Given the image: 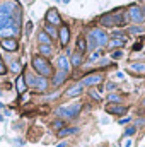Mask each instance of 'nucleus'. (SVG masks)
Segmentation results:
<instances>
[{"instance_id": "f257e3e1", "label": "nucleus", "mask_w": 145, "mask_h": 147, "mask_svg": "<svg viewBox=\"0 0 145 147\" xmlns=\"http://www.w3.org/2000/svg\"><path fill=\"white\" fill-rule=\"evenodd\" d=\"M3 29H12L19 34L21 29V7L15 0H7L0 3V33Z\"/></svg>"}, {"instance_id": "f03ea898", "label": "nucleus", "mask_w": 145, "mask_h": 147, "mask_svg": "<svg viewBox=\"0 0 145 147\" xmlns=\"http://www.w3.org/2000/svg\"><path fill=\"white\" fill-rule=\"evenodd\" d=\"M33 69H34L41 77H48V75L53 74V69H51L50 62H48L46 58H43V57H34V58H33Z\"/></svg>"}, {"instance_id": "7ed1b4c3", "label": "nucleus", "mask_w": 145, "mask_h": 147, "mask_svg": "<svg viewBox=\"0 0 145 147\" xmlns=\"http://www.w3.org/2000/svg\"><path fill=\"white\" fill-rule=\"evenodd\" d=\"M79 111H80V105H72V106H60L55 113L56 116H62V118H73L79 115Z\"/></svg>"}, {"instance_id": "20e7f679", "label": "nucleus", "mask_w": 145, "mask_h": 147, "mask_svg": "<svg viewBox=\"0 0 145 147\" xmlns=\"http://www.w3.org/2000/svg\"><path fill=\"white\" fill-rule=\"evenodd\" d=\"M128 16H130V19L133 21V22H144V19H145V14H144V10L138 7V5H132L130 9H128Z\"/></svg>"}, {"instance_id": "39448f33", "label": "nucleus", "mask_w": 145, "mask_h": 147, "mask_svg": "<svg viewBox=\"0 0 145 147\" xmlns=\"http://www.w3.org/2000/svg\"><path fill=\"white\" fill-rule=\"evenodd\" d=\"M91 34L96 38V41H97V45H99V46L108 45V34H106L104 31H101V29H94V31H91Z\"/></svg>"}, {"instance_id": "423d86ee", "label": "nucleus", "mask_w": 145, "mask_h": 147, "mask_svg": "<svg viewBox=\"0 0 145 147\" xmlns=\"http://www.w3.org/2000/svg\"><path fill=\"white\" fill-rule=\"evenodd\" d=\"M46 21H48V24H51V26H53V24L56 26V24H60V22H62L60 14H58L55 9H50V10L46 12Z\"/></svg>"}, {"instance_id": "0eeeda50", "label": "nucleus", "mask_w": 145, "mask_h": 147, "mask_svg": "<svg viewBox=\"0 0 145 147\" xmlns=\"http://www.w3.org/2000/svg\"><path fill=\"white\" fill-rule=\"evenodd\" d=\"M103 80V75L101 74H94V75H87L82 79V86H96Z\"/></svg>"}, {"instance_id": "6e6552de", "label": "nucleus", "mask_w": 145, "mask_h": 147, "mask_svg": "<svg viewBox=\"0 0 145 147\" xmlns=\"http://www.w3.org/2000/svg\"><path fill=\"white\" fill-rule=\"evenodd\" d=\"M2 48L7 50V51H15L17 50V41L14 38H5V39H2Z\"/></svg>"}, {"instance_id": "1a4fd4ad", "label": "nucleus", "mask_w": 145, "mask_h": 147, "mask_svg": "<svg viewBox=\"0 0 145 147\" xmlns=\"http://www.w3.org/2000/svg\"><path fill=\"white\" fill-rule=\"evenodd\" d=\"M106 110L111 115H123V113H126L125 106H119V105H114V103H109L108 106H106Z\"/></svg>"}, {"instance_id": "9d476101", "label": "nucleus", "mask_w": 145, "mask_h": 147, "mask_svg": "<svg viewBox=\"0 0 145 147\" xmlns=\"http://www.w3.org/2000/svg\"><path fill=\"white\" fill-rule=\"evenodd\" d=\"M58 36H60V43H62L63 46H67V43H68V38H70L68 26H62V28H60V33H58Z\"/></svg>"}, {"instance_id": "9b49d317", "label": "nucleus", "mask_w": 145, "mask_h": 147, "mask_svg": "<svg viewBox=\"0 0 145 147\" xmlns=\"http://www.w3.org/2000/svg\"><path fill=\"white\" fill-rule=\"evenodd\" d=\"M101 24L106 26V28H113V26H116V22H114V14H104V16L101 17Z\"/></svg>"}, {"instance_id": "f8f14e48", "label": "nucleus", "mask_w": 145, "mask_h": 147, "mask_svg": "<svg viewBox=\"0 0 145 147\" xmlns=\"http://www.w3.org/2000/svg\"><path fill=\"white\" fill-rule=\"evenodd\" d=\"M56 65H58V67H60V70H63V72H68V70H70V62H68V58H67V57H58Z\"/></svg>"}, {"instance_id": "ddd939ff", "label": "nucleus", "mask_w": 145, "mask_h": 147, "mask_svg": "<svg viewBox=\"0 0 145 147\" xmlns=\"http://www.w3.org/2000/svg\"><path fill=\"white\" fill-rule=\"evenodd\" d=\"M65 79H67V72H63V70H60L58 74H55V77H53V86H55V87H58V86H62V84L65 82Z\"/></svg>"}, {"instance_id": "4468645a", "label": "nucleus", "mask_w": 145, "mask_h": 147, "mask_svg": "<svg viewBox=\"0 0 145 147\" xmlns=\"http://www.w3.org/2000/svg\"><path fill=\"white\" fill-rule=\"evenodd\" d=\"M82 91H84V86H82V84H77V86H73L72 89H68V91H67V96H68V98L80 96V94H82Z\"/></svg>"}, {"instance_id": "2eb2a0df", "label": "nucleus", "mask_w": 145, "mask_h": 147, "mask_svg": "<svg viewBox=\"0 0 145 147\" xmlns=\"http://www.w3.org/2000/svg\"><path fill=\"white\" fill-rule=\"evenodd\" d=\"M24 80H26V79H24V75H19V77H17V80H15V87H17V92H19V94L26 91V82H24Z\"/></svg>"}, {"instance_id": "dca6fc26", "label": "nucleus", "mask_w": 145, "mask_h": 147, "mask_svg": "<svg viewBox=\"0 0 145 147\" xmlns=\"http://www.w3.org/2000/svg\"><path fill=\"white\" fill-rule=\"evenodd\" d=\"M34 87H36V89H39V91H44V89L48 87V80H46L44 77H38Z\"/></svg>"}, {"instance_id": "f3484780", "label": "nucleus", "mask_w": 145, "mask_h": 147, "mask_svg": "<svg viewBox=\"0 0 145 147\" xmlns=\"http://www.w3.org/2000/svg\"><path fill=\"white\" fill-rule=\"evenodd\" d=\"M126 43V39H123V38H114L113 41H109V48H116V46H123Z\"/></svg>"}, {"instance_id": "a211bd4d", "label": "nucleus", "mask_w": 145, "mask_h": 147, "mask_svg": "<svg viewBox=\"0 0 145 147\" xmlns=\"http://www.w3.org/2000/svg\"><path fill=\"white\" fill-rule=\"evenodd\" d=\"M79 130L77 128H62L58 130V137H65V135H72V134H77Z\"/></svg>"}, {"instance_id": "6ab92c4d", "label": "nucleus", "mask_w": 145, "mask_h": 147, "mask_svg": "<svg viewBox=\"0 0 145 147\" xmlns=\"http://www.w3.org/2000/svg\"><path fill=\"white\" fill-rule=\"evenodd\" d=\"M77 48H79V53L84 55V51L87 50V45H85V39H84V38H79V39H77Z\"/></svg>"}, {"instance_id": "aec40b11", "label": "nucleus", "mask_w": 145, "mask_h": 147, "mask_svg": "<svg viewBox=\"0 0 145 147\" xmlns=\"http://www.w3.org/2000/svg\"><path fill=\"white\" fill-rule=\"evenodd\" d=\"M80 63H82V53H79V51H77V53H73V55H72V65L79 67Z\"/></svg>"}, {"instance_id": "412c9836", "label": "nucleus", "mask_w": 145, "mask_h": 147, "mask_svg": "<svg viewBox=\"0 0 145 147\" xmlns=\"http://www.w3.org/2000/svg\"><path fill=\"white\" fill-rule=\"evenodd\" d=\"M38 39H39V45H50V43H51V41H50V36H48L46 33H39Z\"/></svg>"}, {"instance_id": "4be33fe9", "label": "nucleus", "mask_w": 145, "mask_h": 147, "mask_svg": "<svg viewBox=\"0 0 145 147\" xmlns=\"http://www.w3.org/2000/svg\"><path fill=\"white\" fill-rule=\"evenodd\" d=\"M44 33H46L50 38H55V36H56V31H55V28H53L51 24H46V26H44Z\"/></svg>"}, {"instance_id": "5701e85b", "label": "nucleus", "mask_w": 145, "mask_h": 147, "mask_svg": "<svg viewBox=\"0 0 145 147\" xmlns=\"http://www.w3.org/2000/svg\"><path fill=\"white\" fill-rule=\"evenodd\" d=\"M130 69H132L133 72H145V65L144 63H132Z\"/></svg>"}, {"instance_id": "b1692460", "label": "nucleus", "mask_w": 145, "mask_h": 147, "mask_svg": "<svg viewBox=\"0 0 145 147\" xmlns=\"http://www.w3.org/2000/svg\"><path fill=\"white\" fill-rule=\"evenodd\" d=\"M39 51H41L43 55H50V53H51V46H50V45H41V46H39Z\"/></svg>"}, {"instance_id": "393cba45", "label": "nucleus", "mask_w": 145, "mask_h": 147, "mask_svg": "<svg viewBox=\"0 0 145 147\" xmlns=\"http://www.w3.org/2000/svg\"><path fill=\"white\" fill-rule=\"evenodd\" d=\"M24 79L28 80V84H29V86H33V87H34V84H36V79H38V77H33L31 74H28V75H26Z\"/></svg>"}, {"instance_id": "a878e982", "label": "nucleus", "mask_w": 145, "mask_h": 147, "mask_svg": "<svg viewBox=\"0 0 145 147\" xmlns=\"http://www.w3.org/2000/svg\"><path fill=\"white\" fill-rule=\"evenodd\" d=\"M10 70H12V72H19V70H21L19 62H14V60H12V62H10Z\"/></svg>"}, {"instance_id": "bb28decb", "label": "nucleus", "mask_w": 145, "mask_h": 147, "mask_svg": "<svg viewBox=\"0 0 145 147\" xmlns=\"http://www.w3.org/2000/svg\"><path fill=\"white\" fill-rule=\"evenodd\" d=\"M108 99L111 101V103H114V105H118V103L121 101V98H119L118 94H109V98H108Z\"/></svg>"}, {"instance_id": "cd10ccee", "label": "nucleus", "mask_w": 145, "mask_h": 147, "mask_svg": "<svg viewBox=\"0 0 145 147\" xmlns=\"http://www.w3.org/2000/svg\"><path fill=\"white\" fill-rule=\"evenodd\" d=\"M96 46H99L97 41H96V38L92 36V34H89V48H96Z\"/></svg>"}, {"instance_id": "c85d7f7f", "label": "nucleus", "mask_w": 145, "mask_h": 147, "mask_svg": "<svg viewBox=\"0 0 145 147\" xmlns=\"http://www.w3.org/2000/svg\"><path fill=\"white\" fill-rule=\"evenodd\" d=\"M62 127H63V121H62V120H56V121L53 123V128H56V130H62Z\"/></svg>"}, {"instance_id": "c756f323", "label": "nucleus", "mask_w": 145, "mask_h": 147, "mask_svg": "<svg viewBox=\"0 0 145 147\" xmlns=\"http://www.w3.org/2000/svg\"><path fill=\"white\" fill-rule=\"evenodd\" d=\"M130 33H132V34H140V33H142V28H137V26H135V28H130Z\"/></svg>"}, {"instance_id": "7c9ffc66", "label": "nucleus", "mask_w": 145, "mask_h": 147, "mask_svg": "<svg viewBox=\"0 0 145 147\" xmlns=\"http://www.w3.org/2000/svg\"><path fill=\"white\" fill-rule=\"evenodd\" d=\"M3 74H7V67H5V63L0 60V75H3Z\"/></svg>"}, {"instance_id": "2f4dec72", "label": "nucleus", "mask_w": 145, "mask_h": 147, "mask_svg": "<svg viewBox=\"0 0 145 147\" xmlns=\"http://www.w3.org/2000/svg\"><path fill=\"white\" fill-rule=\"evenodd\" d=\"M99 57H101V51H94V53H92V57H91V62H96Z\"/></svg>"}, {"instance_id": "473e14b6", "label": "nucleus", "mask_w": 145, "mask_h": 147, "mask_svg": "<svg viewBox=\"0 0 145 147\" xmlns=\"http://www.w3.org/2000/svg\"><path fill=\"white\" fill-rule=\"evenodd\" d=\"M31 29H33V24H31V22H28V26H26V34H28V36L31 34Z\"/></svg>"}, {"instance_id": "72a5a7b5", "label": "nucleus", "mask_w": 145, "mask_h": 147, "mask_svg": "<svg viewBox=\"0 0 145 147\" xmlns=\"http://www.w3.org/2000/svg\"><path fill=\"white\" fill-rule=\"evenodd\" d=\"M91 96H92V98H94L96 101H99V99H101V96H99V92H96V91H92V92H91Z\"/></svg>"}, {"instance_id": "f704fd0d", "label": "nucleus", "mask_w": 145, "mask_h": 147, "mask_svg": "<svg viewBox=\"0 0 145 147\" xmlns=\"http://www.w3.org/2000/svg\"><path fill=\"white\" fill-rule=\"evenodd\" d=\"M135 134V127H130L128 130H126V135H133Z\"/></svg>"}, {"instance_id": "c9c22d12", "label": "nucleus", "mask_w": 145, "mask_h": 147, "mask_svg": "<svg viewBox=\"0 0 145 147\" xmlns=\"http://www.w3.org/2000/svg\"><path fill=\"white\" fill-rule=\"evenodd\" d=\"M106 89H108V91H114V89H116V84H108Z\"/></svg>"}, {"instance_id": "e433bc0d", "label": "nucleus", "mask_w": 145, "mask_h": 147, "mask_svg": "<svg viewBox=\"0 0 145 147\" xmlns=\"http://www.w3.org/2000/svg\"><path fill=\"white\" fill-rule=\"evenodd\" d=\"M121 55H123L121 51H114V53H113V58H121Z\"/></svg>"}, {"instance_id": "4c0bfd02", "label": "nucleus", "mask_w": 145, "mask_h": 147, "mask_svg": "<svg viewBox=\"0 0 145 147\" xmlns=\"http://www.w3.org/2000/svg\"><path fill=\"white\" fill-rule=\"evenodd\" d=\"M128 121H130V118H121V120H119L118 123H121V125H125V123H128Z\"/></svg>"}, {"instance_id": "58836bf2", "label": "nucleus", "mask_w": 145, "mask_h": 147, "mask_svg": "<svg viewBox=\"0 0 145 147\" xmlns=\"http://www.w3.org/2000/svg\"><path fill=\"white\" fill-rule=\"evenodd\" d=\"M140 48H142V43H137V45L133 46V50H140Z\"/></svg>"}, {"instance_id": "ea45409f", "label": "nucleus", "mask_w": 145, "mask_h": 147, "mask_svg": "<svg viewBox=\"0 0 145 147\" xmlns=\"http://www.w3.org/2000/svg\"><path fill=\"white\" fill-rule=\"evenodd\" d=\"M125 147H132V140H128V142L125 144Z\"/></svg>"}, {"instance_id": "a19ab883", "label": "nucleus", "mask_w": 145, "mask_h": 147, "mask_svg": "<svg viewBox=\"0 0 145 147\" xmlns=\"http://www.w3.org/2000/svg\"><path fill=\"white\" fill-rule=\"evenodd\" d=\"M56 147H67V144H65V142H62V144H58Z\"/></svg>"}, {"instance_id": "79ce46f5", "label": "nucleus", "mask_w": 145, "mask_h": 147, "mask_svg": "<svg viewBox=\"0 0 145 147\" xmlns=\"http://www.w3.org/2000/svg\"><path fill=\"white\" fill-rule=\"evenodd\" d=\"M62 2H65V3H68V2H70V0H62Z\"/></svg>"}, {"instance_id": "37998d69", "label": "nucleus", "mask_w": 145, "mask_h": 147, "mask_svg": "<svg viewBox=\"0 0 145 147\" xmlns=\"http://www.w3.org/2000/svg\"><path fill=\"white\" fill-rule=\"evenodd\" d=\"M0 110H2V103H0Z\"/></svg>"}, {"instance_id": "c03bdc74", "label": "nucleus", "mask_w": 145, "mask_h": 147, "mask_svg": "<svg viewBox=\"0 0 145 147\" xmlns=\"http://www.w3.org/2000/svg\"><path fill=\"white\" fill-rule=\"evenodd\" d=\"M144 106H145V99H144Z\"/></svg>"}, {"instance_id": "a18cd8bd", "label": "nucleus", "mask_w": 145, "mask_h": 147, "mask_svg": "<svg viewBox=\"0 0 145 147\" xmlns=\"http://www.w3.org/2000/svg\"><path fill=\"white\" fill-rule=\"evenodd\" d=\"M28 2H33V0H28Z\"/></svg>"}, {"instance_id": "49530a36", "label": "nucleus", "mask_w": 145, "mask_h": 147, "mask_svg": "<svg viewBox=\"0 0 145 147\" xmlns=\"http://www.w3.org/2000/svg\"><path fill=\"white\" fill-rule=\"evenodd\" d=\"M55 2H60V0H55Z\"/></svg>"}]
</instances>
